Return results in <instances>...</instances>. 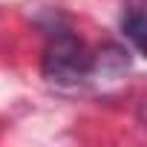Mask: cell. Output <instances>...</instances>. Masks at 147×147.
Wrapping results in <instances>:
<instances>
[{
  "mask_svg": "<svg viewBox=\"0 0 147 147\" xmlns=\"http://www.w3.org/2000/svg\"><path fill=\"white\" fill-rule=\"evenodd\" d=\"M43 78L52 84H75L92 72V55L75 35H58L43 52Z\"/></svg>",
  "mask_w": 147,
  "mask_h": 147,
  "instance_id": "obj_1",
  "label": "cell"
},
{
  "mask_svg": "<svg viewBox=\"0 0 147 147\" xmlns=\"http://www.w3.org/2000/svg\"><path fill=\"white\" fill-rule=\"evenodd\" d=\"M121 29L130 38V43L136 46V52H141L144 49V3L141 0L127 3V9L121 15Z\"/></svg>",
  "mask_w": 147,
  "mask_h": 147,
  "instance_id": "obj_2",
  "label": "cell"
}]
</instances>
